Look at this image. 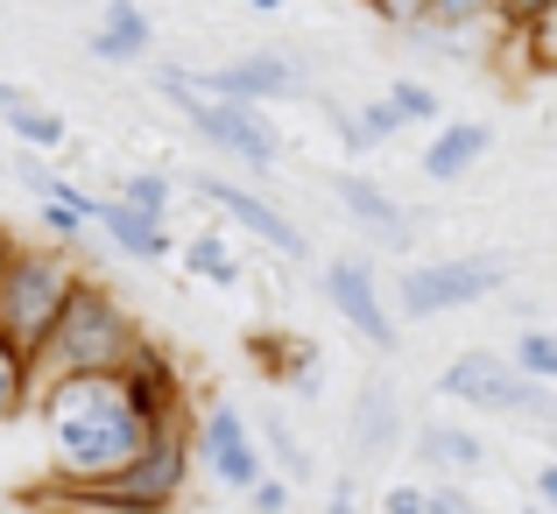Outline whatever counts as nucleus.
<instances>
[{
    "instance_id": "obj_5",
    "label": "nucleus",
    "mask_w": 557,
    "mask_h": 514,
    "mask_svg": "<svg viewBox=\"0 0 557 514\" xmlns=\"http://www.w3.org/2000/svg\"><path fill=\"white\" fill-rule=\"evenodd\" d=\"M508 275H516V254L508 247H473V254H445V261H417V268L395 275L388 311L403 325H431V317L473 311V303L502 297Z\"/></svg>"
},
{
    "instance_id": "obj_21",
    "label": "nucleus",
    "mask_w": 557,
    "mask_h": 514,
    "mask_svg": "<svg viewBox=\"0 0 557 514\" xmlns=\"http://www.w3.org/2000/svg\"><path fill=\"white\" fill-rule=\"evenodd\" d=\"M184 268L198 275V283H212V289H240V254L226 247V233H198V240H184Z\"/></svg>"
},
{
    "instance_id": "obj_25",
    "label": "nucleus",
    "mask_w": 557,
    "mask_h": 514,
    "mask_svg": "<svg viewBox=\"0 0 557 514\" xmlns=\"http://www.w3.org/2000/svg\"><path fill=\"white\" fill-rule=\"evenodd\" d=\"M381 99L403 113V127H437V121H445V99H437L423 78H388V92H381Z\"/></svg>"
},
{
    "instance_id": "obj_7",
    "label": "nucleus",
    "mask_w": 557,
    "mask_h": 514,
    "mask_svg": "<svg viewBox=\"0 0 557 514\" xmlns=\"http://www.w3.org/2000/svg\"><path fill=\"white\" fill-rule=\"evenodd\" d=\"M190 459H198L190 430L149 437V444H141V459L127 465V473H113L107 487H85V493H92V501H107V507H121V514H170V507L184 501V487H190Z\"/></svg>"
},
{
    "instance_id": "obj_27",
    "label": "nucleus",
    "mask_w": 557,
    "mask_h": 514,
    "mask_svg": "<svg viewBox=\"0 0 557 514\" xmlns=\"http://www.w3.org/2000/svg\"><path fill=\"white\" fill-rule=\"evenodd\" d=\"M360 8H368L381 28H395V36H417V28L431 22V0H360Z\"/></svg>"
},
{
    "instance_id": "obj_34",
    "label": "nucleus",
    "mask_w": 557,
    "mask_h": 514,
    "mask_svg": "<svg viewBox=\"0 0 557 514\" xmlns=\"http://www.w3.org/2000/svg\"><path fill=\"white\" fill-rule=\"evenodd\" d=\"M289 493H297V487H283V479H261V487L247 493V507H255V514H289Z\"/></svg>"
},
{
    "instance_id": "obj_35",
    "label": "nucleus",
    "mask_w": 557,
    "mask_h": 514,
    "mask_svg": "<svg viewBox=\"0 0 557 514\" xmlns=\"http://www.w3.org/2000/svg\"><path fill=\"white\" fill-rule=\"evenodd\" d=\"M325 514H368V507H360V493H354V473H346V479H332V501H325Z\"/></svg>"
},
{
    "instance_id": "obj_32",
    "label": "nucleus",
    "mask_w": 557,
    "mask_h": 514,
    "mask_svg": "<svg viewBox=\"0 0 557 514\" xmlns=\"http://www.w3.org/2000/svg\"><path fill=\"white\" fill-rule=\"evenodd\" d=\"M431 514H480V501L459 487V479H431Z\"/></svg>"
},
{
    "instance_id": "obj_13",
    "label": "nucleus",
    "mask_w": 557,
    "mask_h": 514,
    "mask_svg": "<svg viewBox=\"0 0 557 514\" xmlns=\"http://www.w3.org/2000/svg\"><path fill=\"white\" fill-rule=\"evenodd\" d=\"M332 204H339V212L354 218L368 240L388 247V254H403V247L417 240V212H403V198H388V190H381L374 176H360V170H339V176H332Z\"/></svg>"
},
{
    "instance_id": "obj_8",
    "label": "nucleus",
    "mask_w": 557,
    "mask_h": 514,
    "mask_svg": "<svg viewBox=\"0 0 557 514\" xmlns=\"http://www.w3.org/2000/svg\"><path fill=\"white\" fill-rule=\"evenodd\" d=\"M198 85L212 99H233V106H289V99H318V78L297 50H247V57H226V64L198 71Z\"/></svg>"
},
{
    "instance_id": "obj_33",
    "label": "nucleus",
    "mask_w": 557,
    "mask_h": 514,
    "mask_svg": "<svg viewBox=\"0 0 557 514\" xmlns=\"http://www.w3.org/2000/svg\"><path fill=\"white\" fill-rule=\"evenodd\" d=\"M374 514H431V487H388Z\"/></svg>"
},
{
    "instance_id": "obj_36",
    "label": "nucleus",
    "mask_w": 557,
    "mask_h": 514,
    "mask_svg": "<svg viewBox=\"0 0 557 514\" xmlns=\"http://www.w3.org/2000/svg\"><path fill=\"white\" fill-rule=\"evenodd\" d=\"M530 50H536V64H550V71H557V14H550V22L530 36Z\"/></svg>"
},
{
    "instance_id": "obj_9",
    "label": "nucleus",
    "mask_w": 557,
    "mask_h": 514,
    "mask_svg": "<svg viewBox=\"0 0 557 514\" xmlns=\"http://www.w3.org/2000/svg\"><path fill=\"white\" fill-rule=\"evenodd\" d=\"M184 184H190V198H205L219 218H233L240 233H255L269 254H283V261H311V240H304V226L269 198V190L233 184V176H219V170H198V176H184Z\"/></svg>"
},
{
    "instance_id": "obj_28",
    "label": "nucleus",
    "mask_w": 557,
    "mask_h": 514,
    "mask_svg": "<svg viewBox=\"0 0 557 514\" xmlns=\"http://www.w3.org/2000/svg\"><path fill=\"white\" fill-rule=\"evenodd\" d=\"M550 14H557V0H508L502 8V36H536Z\"/></svg>"
},
{
    "instance_id": "obj_6",
    "label": "nucleus",
    "mask_w": 557,
    "mask_h": 514,
    "mask_svg": "<svg viewBox=\"0 0 557 514\" xmlns=\"http://www.w3.org/2000/svg\"><path fill=\"white\" fill-rule=\"evenodd\" d=\"M149 85L184 113L190 127H198L205 141H212L219 155H226L233 170H275V163H283V135L269 127V113H261V106H233V99H212V92L198 85V71H177V64L149 71Z\"/></svg>"
},
{
    "instance_id": "obj_20",
    "label": "nucleus",
    "mask_w": 557,
    "mask_h": 514,
    "mask_svg": "<svg viewBox=\"0 0 557 514\" xmlns=\"http://www.w3.org/2000/svg\"><path fill=\"white\" fill-rule=\"evenodd\" d=\"M0 121H8V135L22 141L28 155H64V141H71L64 113H57V106H36V99H22V106H8Z\"/></svg>"
},
{
    "instance_id": "obj_1",
    "label": "nucleus",
    "mask_w": 557,
    "mask_h": 514,
    "mask_svg": "<svg viewBox=\"0 0 557 514\" xmlns=\"http://www.w3.org/2000/svg\"><path fill=\"white\" fill-rule=\"evenodd\" d=\"M42 437H50V479L57 487H107L113 473L141 459L149 423L135 416L121 374H85V380H57L36 394Z\"/></svg>"
},
{
    "instance_id": "obj_12",
    "label": "nucleus",
    "mask_w": 557,
    "mask_h": 514,
    "mask_svg": "<svg viewBox=\"0 0 557 514\" xmlns=\"http://www.w3.org/2000/svg\"><path fill=\"white\" fill-rule=\"evenodd\" d=\"M121 388H127V402H135V416L149 423V437H177L184 430V374H177V360H170V346H141L135 360L121 366Z\"/></svg>"
},
{
    "instance_id": "obj_19",
    "label": "nucleus",
    "mask_w": 557,
    "mask_h": 514,
    "mask_svg": "<svg viewBox=\"0 0 557 514\" xmlns=\"http://www.w3.org/2000/svg\"><path fill=\"white\" fill-rule=\"evenodd\" d=\"M261 459H269V473L283 479V487H311L318 479V459H311V444H304V430H289V416L283 409H261Z\"/></svg>"
},
{
    "instance_id": "obj_10",
    "label": "nucleus",
    "mask_w": 557,
    "mask_h": 514,
    "mask_svg": "<svg viewBox=\"0 0 557 514\" xmlns=\"http://www.w3.org/2000/svg\"><path fill=\"white\" fill-rule=\"evenodd\" d=\"M190 444H198V465H205V473H212L226 493H240V501L261 487V479H275V473H269V459H261L255 423H247L233 402H205L198 437H190Z\"/></svg>"
},
{
    "instance_id": "obj_31",
    "label": "nucleus",
    "mask_w": 557,
    "mask_h": 514,
    "mask_svg": "<svg viewBox=\"0 0 557 514\" xmlns=\"http://www.w3.org/2000/svg\"><path fill=\"white\" fill-rule=\"evenodd\" d=\"M360 127H368V141L381 149V141H395V135H403V113H395L388 99H368V106H360Z\"/></svg>"
},
{
    "instance_id": "obj_29",
    "label": "nucleus",
    "mask_w": 557,
    "mask_h": 514,
    "mask_svg": "<svg viewBox=\"0 0 557 514\" xmlns=\"http://www.w3.org/2000/svg\"><path fill=\"white\" fill-rule=\"evenodd\" d=\"M42 507H50V514H121V507L92 501L85 487H57V479H42Z\"/></svg>"
},
{
    "instance_id": "obj_24",
    "label": "nucleus",
    "mask_w": 557,
    "mask_h": 514,
    "mask_svg": "<svg viewBox=\"0 0 557 514\" xmlns=\"http://www.w3.org/2000/svg\"><path fill=\"white\" fill-rule=\"evenodd\" d=\"M516 374H530V380H544V388H557V331H544V325H522L516 331Z\"/></svg>"
},
{
    "instance_id": "obj_41",
    "label": "nucleus",
    "mask_w": 557,
    "mask_h": 514,
    "mask_svg": "<svg viewBox=\"0 0 557 514\" xmlns=\"http://www.w3.org/2000/svg\"><path fill=\"white\" fill-rule=\"evenodd\" d=\"M502 8H508V0H502Z\"/></svg>"
},
{
    "instance_id": "obj_17",
    "label": "nucleus",
    "mask_w": 557,
    "mask_h": 514,
    "mask_svg": "<svg viewBox=\"0 0 557 514\" xmlns=\"http://www.w3.org/2000/svg\"><path fill=\"white\" fill-rule=\"evenodd\" d=\"M487 149H494L487 121H451V127H437L431 149H423V176H431V184H466V176L487 163Z\"/></svg>"
},
{
    "instance_id": "obj_11",
    "label": "nucleus",
    "mask_w": 557,
    "mask_h": 514,
    "mask_svg": "<svg viewBox=\"0 0 557 514\" xmlns=\"http://www.w3.org/2000/svg\"><path fill=\"white\" fill-rule=\"evenodd\" d=\"M318 283H325V303L339 311V325L354 331L360 346L395 352V311H388V297H381L368 261H360V254H332L325 268H318Z\"/></svg>"
},
{
    "instance_id": "obj_38",
    "label": "nucleus",
    "mask_w": 557,
    "mask_h": 514,
    "mask_svg": "<svg viewBox=\"0 0 557 514\" xmlns=\"http://www.w3.org/2000/svg\"><path fill=\"white\" fill-rule=\"evenodd\" d=\"M240 8H247V14H283L289 0H240Z\"/></svg>"
},
{
    "instance_id": "obj_3",
    "label": "nucleus",
    "mask_w": 557,
    "mask_h": 514,
    "mask_svg": "<svg viewBox=\"0 0 557 514\" xmlns=\"http://www.w3.org/2000/svg\"><path fill=\"white\" fill-rule=\"evenodd\" d=\"M85 268L71 247L50 240H0V339L22 346L28 360L42 352V339L57 331V317L71 311Z\"/></svg>"
},
{
    "instance_id": "obj_22",
    "label": "nucleus",
    "mask_w": 557,
    "mask_h": 514,
    "mask_svg": "<svg viewBox=\"0 0 557 514\" xmlns=\"http://www.w3.org/2000/svg\"><path fill=\"white\" fill-rule=\"evenodd\" d=\"M22 409H36V360L0 339V423H14Z\"/></svg>"
},
{
    "instance_id": "obj_18",
    "label": "nucleus",
    "mask_w": 557,
    "mask_h": 514,
    "mask_svg": "<svg viewBox=\"0 0 557 514\" xmlns=\"http://www.w3.org/2000/svg\"><path fill=\"white\" fill-rule=\"evenodd\" d=\"M99 240H107V247H121L127 261H141V268H156V261H170V254H177V240H170V226H163V218L127 212L121 198H99Z\"/></svg>"
},
{
    "instance_id": "obj_26",
    "label": "nucleus",
    "mask_w": 557,
    "mask_h": 514,
    "mask_svg": "<svg viewBox=\"0 0 557 514\" xmlns=\"http://www.w3.org/2000/svg\"><path fill=\"white\" fill-rule=\"evenodd\" d=\"M423 28H502V0H431Z\"/></svg>"
},
{
    "instance_id": "obj_39",
    "label": "nucleus",
    "mask_w": 557,
    "mask_h": 514,
    "mask_svg": "<svg viewBox=\"0 0 557 514\" xmlns=\"http://www.w3.org/2000/svg\"><path fill=\"white\" fill-rule=\"evenodd\" d=\"M522 514H544V507H522Z\"/></svg>"
},
{
    "instance_id": "obj_14",
    "label": "nucleus",
    "mask_w": 557,
    "mask_h": 514,
    "mask_svg": "<svg viewBox=\"0 0 557 514\" xmlns=\"http://www.w3.org/2000/svg\"><path fill=\"white\" fill-rule=\"evenodd\" d=\"M346 444H354L360 465L388 459L395 444H403V388H395L388 374H368L354 394V409H346Z\"/></svg>"
},
{
    "instance_id": "obj_23",
    "label": "nucleus",
    "mask_w": 557,
    "mask_h": 514,
    "mask_svg": "<svg viewBox=\"0 0 557 514\" xmlns=\"http://www.w3.org/2000/svg\"><path fill=\"white\" fill-rule=\"evenodd\" d=\"M113 198H121L127 212H141V218H163V226H170V204H177V184H170L163 170H135V176H121V184H113Z\"/></svg>"
},
{
    "instance_id": "obj_16",
    "label": "nucleus",
    "mask_w": 557,
    "mask_h": 514,
    "mask_svg": "<svg viewBox=\"0 0 557 514\" xmlns=\"http://www.w3.org/2000/svg\"><path fill=\"white\" fill-rule=\"evenodd\" d=\"M85 50L99 57V64H141V57L156 50V22H149V8L141 0H107L99 8V22H92V36H85Z\"/></svg>"
},
{
    "instance_id": "obj_4",
    "label": "nucleus",
    "mask_w": 557,
    "mask_h": 514,
    "mask_svg": "<svg viewBox=\"0 0 557 514\" xmlns=\"http://www.w3.org/2000/svg\"><path fill=\"white\" fill-rule=\"evenodd\" d=\"M437 394L459 409H480V416H502V423H522V430H557V394L544 380L516 374L508 352H487V346H466L437 366Z\"/></svg>"
},
{
    "instance_id": "obj_30",
    "label": "nucleus",
    "mask_w": 557,
    "mask_h": 514,
    "mask_svg": "<svg viewBox=\"0 0 557 514\" xmlns=\"http://www.w3.org/2000/svg\"><path fill=\"white\" fill-rule=\"evenodd\" d=\"M332 113V141H339L346 155H368L374 141H368V127H360V106H325Z\"/></svg>"
},
{
    "instance_id": "obj_40",
    "label": "nucleus",
    "mask_w": 557,
    "mask_h": 514,
    "mask_svg": "<svg viewBox=\"0 0 557 514\" xmlns=\"http://www.w3.org/2000/svg\"><path fill=\"white\" fill-rule=\"evenodd\" d=\"M550 444H557V430H550Z\"/></svg>"
},
{
    "instance_id": "obj_15",
    "label": "nucleus",
    "mask_w": 557,
    "mask_h": 514,
    "mask_svg": "<svg viewBox=\"0 0 557 514\" xmlns=\"http://www.w3.org/2000/svg\"><path fill=\"white\" fill-rule=\"evenodd\" d=\"M409 451H417V465H431L437 479H473L480 465H487V437L459 416H423L417 437H409Z\"/></svg>"
},
{
    "instance_id": "obj_37",
    "label": "nucleus",
    "mask_w": 557,
    "mask_h": 514,
    "mask_svg": "<svg viewBox=\"0 0 557 514\" xmlns=\"http://www.w3.org/2000/svg\"><path fill=\"white\" fill-rule=\"evenodd\" d=\"M536 507L557 514V459H550V465H536Z\"/></svg>"
},
{
    "instance_id": "obj_2",
    "label": "nucleus",
    "mask_w": 557,
    "mask_h": 514,
    "mask_svg": "<svg viewBox=\"0 0 557 514\" xmlns=\"http://www.w3.org/2000/svg\"><path fill=\"white\" fill-rule=\"evenodd\" d=\"M149 346L141 317L127 311V297H113L99 275H85L71 311L57 317V331L36 352V394L57 388V380H85V374H121L135 352Z\"/></svg>"
}]
</instances>
